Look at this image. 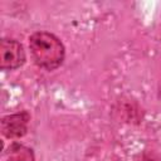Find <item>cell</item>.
<instances>
[{"instance_id":"3","label":"cell","mask_w":161,"mask_h":161,"mask_svg":"<svg viewBox=\"0 0 161 161\" xmlns=\"http://www.w3.org/2000/svg\"><path fill=\"white\" fill-rule=\"evenodd\" d=\"M29 119H30V116L25 111L3 117V119H1L3 135L8 138H19V137L24 136L28 130Z\"/></svg>"},{"instance_id":"1","label":"cell","mask_w":161,"mask_h":161,"mask_svg":"<svg viewBox=\"0 0 161 161\" xmlns=\"http://www.w3.org/2000/svg\"><path fill=\"white\" fill-rule=\"evenodd\" d=\"M30 54L34 63L47 70H54L62 65L65 55L64 45L49 31H35L29 38Z\"/></svg>"},{"instance_id":"2","label":"cell","mask_w":161,"mask_h":161,"mask_svg":"<svg viewBox=\"0 0 161 161\" xmlns=\"http://www.w3.org/2000/svg\"><path fill=\"white\" fill-rule=\"evenodd\" d=\"M26 55L23 45L14 40L4 38L0 43V68L3 70H14L25 63Z\"/></svg>"},{"instance_id":"5","label":"cell","mask_w":161,"mask_h":161,"mask_svg":"<svg viewBox=\"0 0 161 161\" xmlns=\"http://www.w3.org/2000/svg\"><path fill=\"white\" fill-rule=\"evenodd\" d=\"M141 161H155V160H152V158H150V157H147V156H142V157H141Z\"/></svg>"},{"instance_id":"4","label":"cell","mask_w":161,"mask_h":161,"mask_svg":"<svg viewBox=\"0 0 161 161\" xmlns=\"http://www.w3.org/2000/svg\"><path fill=\"white\" fill-rule=\"evenodd\" d=\"M6 161H34L33 150L24 145L13 143L6 152Z\"/></svg>"}]
</instances>
